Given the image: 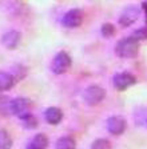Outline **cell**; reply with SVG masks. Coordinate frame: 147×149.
Segmentation results:
<instances>
[{"label":"cell","instance_id":"obj_4","mask_svg":"<svg viewBox=\"0 0 147 149\" xmlns=\"http://www.w3.org/2000/svg\"><path fill=\"white\" fill-rule=\"evenodd\" d=\"M106 97V91L99 85H91L83 92V99L88 105H96Z\"/></svg>","mask_w":147,"mask_h":149},{"label":"cell","instance_id":"obj_20","mask_svg":"<svg viewBox=\"0 0 147 149\" xmlns=\"http://www.w3.org/2000/svg\"><path fill=\"white\" fill-rule=\"evenodd\" d=\"M142 8L144 9V19H146V23H147V3L142 4Z\"/></svg>","mask_w":147,"mask_h":149},{"label":"cell","instance_id":"obj_17","mask_svg":"<svg viewBox=\"0 0 147 149\" xmlns=\"http://www.w3.org/2000/svg\"><path fill=\"white\" fill-rule=\"evenodd\" d=\"M91 149H111V144L106 139H98L92 143Z\"/></svg>","mask_w":147,"mask_h":149},{"label":"cell","instance_id":"obj_1","mask_svg":"<svg viewBox=\"0 0 147 149\" xmlns=\"http://www.w3.org/2000/svg\"><path fill=\"white\" fill-rule=\"evenodd\" d=\"M139 51V41L134 39L132 36L124 37L122 40H119V43L115 47V52L119 57L123 59H132L138 55Z\"/></svg>","mask_w":147,"mask_h":149},{"label":"cell","instance_id":"obj_7","mask_svg":"<svg viewBox=\"0 0 147 149\" xmlns=\"http://www.w3.org/2000/svg\"><path fill=\"white\" fill-rule=\"evenodd\" d=\"M139 15H141V9L138 8L136 6H130L122 12V15L119 17V23L123 27H128V25L134 24L136 22Z\"/></svg>","mask_w":147,"mask_h":149},{"label":"cell","instance_id":"obj_15","mask_svg":"<svg viewBox=\"0 0 147 149\" xmlns=\"http://www.w3.org/2000/svg\"><path fill=\"white\" fill-rule=\"evenodd\" d=\"M20 120H22L23 125H24L25 128H28V129H34V128L38 127V120H36V117H35L34 115H31V113L23 116Z\"/></svg>","mask_w":147,"mask_h":149},{"label":"cell","instance_id":"obj_10","mask_svg":"<svg viewBox=\"0 0 147 149\" xmlns=\"http://www.w3.org/2000/svg\"><path fill=\"white\" fill-rule=\"evenodd\" d=\"M44 117H46V121H47L48 124L58 125L63 118V112L59 108H56V107H51V108H48L46 111Z\"/></svg>","mask_w":147,"mask_h":149},{"label":"cell","instance_id":"obj_16","mask_svg":"<svg viewBox=\"0 0 147 149\" xmlns=\"http://www.w3.org/2000/svg\"><path fill=\"white\" fill-rule=\"evenodd\" d=\"M10 102L11 100L8 97L0 95V115H8L10 113Z\"/></svg>","mask_w":147,"mask_h":149},{"label":"cell","instance_id":"obj_6","mask_svg":"<svg viewBox=\"0 0 147 149\" xmlns=\"http://www.w3.org/2000/svg\"><path fill=\"white\" fill-rule=\"evenodd\" d=\"M84 15L80 9H70L62 19V24L67 28H76L83 23Z\"/></svg>","mask_w":147,"mask_h":149},{"label":"cell","instance_id":"obj_13","mask_svg":"<svg viewBox=\"0 0 147 149\" xmlns=\"http://www.w3.org/2000/svg\"><path fill=\"white\" fill-rule=\"evenodd\" d=\"M75 148H76V143L72 137L64 136L60 137L56 141V149H75Z\"/></svg>","mask_w":147,"mask_h":149},{"label":"cell","instance_id":"obj_8","mask_svg":"<svg viewBox=\"0 0 147 149\" xmlns=\"http://www.w3.org/2000/svg\"><path fill=\"white\" fill-rule=\"evenodd\" d=\"M126 120L120 116H113L107 120V130L114 136H119L126 130Z\"/></svg>","mask_w":147,"mask_h":149},{"label":"cell","instance_id":"obj_19","mask_svg":"<svg viewBox=\"0 0 147 149\" xmlns=\"http://www.w3.org/2000/svg\"><path fill=\"white\" fill-rule=\"evenodd\" d=\"M134 39H136L138 41L141 40H147V25H144V27H141L138 28L136 31L134 32Z\"/></svg>","mask_w":147,"mask_h":149},{"label":"cell","instance_id":"obj_9","mask_svg":"<svg viewBox=\"0 0 147 149\" xmlns=\"http://www.w3.org/2000/svg\"><path fill=\"white\" fill-rule=\"evenodd\" d=\"M1 43H3V45L6 47V48H8V49L16 48L20 43V32L15 31V29L6 32L4 36L1 37Z\"/></svg>","mask_w":147,"mask_h":149},{"label":"cell","instance_id":"obj_18","mask_svg":"<svg viewBox=\"0 0 147 149\" xmlns=\"http://www.w3.org/2000/svg\"><path fill=\"white\" fill-rule=\"evenodd\" d=\"M100 32H102V35H103L104 37H111L115 35V27H114L111 23H106V24L102 25Z\"/></svg>","mask_w":147,"mask_h":149},{"label":"cell","instance_id":"obj_2","mask_svg":"<svg viewBox=\"0 0 147 149\" xmlns=\"http://www.w3.org/2000/svg\"><path fill=\"white\" fill-rule=\"evenodd\" d=\"M72 64V60L67 52H59L55 57H53L52 63H51V69L55 74H63L70 69Z\"/></svg>","mask_w":147,"mask_h":149},{"label":"cell","instance_id":"obj_3","mask_svg":"<svg viewBox=\"0 0 147 149\" xmlns=\"http://www.w3.org/2000/svg\"><path fill=\"white\" fill-rule=\"evenodd\" d=\"M31 101L25 97H18V99L11 100L10 102V113L18 116L19 118H22L23 116L28 115L31 112Z\"/></svg>","mask_w":147,"mask_h":149},{"label":"cell","instance_id":"obj_14","mask_svg":"<svg viewBox=\"0 0 147 149\" xmlns=\"http://www.w3.org/2000/svg\"><path fill=\"white\" fill-rule=\"evenodd\" d=\"M12 148V139L10 133L4 129H0V149H11Z\"/></svg>","mask_w":147,"mask_h":149},{"label":"cell","instance_id":"obj_12","mask_svg":"<svg viewBox=\"0 0 147 149\" xmlns=\"http://www.w3.org/2000/svg\"><path fill=\"white\" fill-rule=\"evenodd\" d=\"M15 83H16V80L13 79V76L11 73L0 72V92L10 91L15 85Z\"/></svg>","mask_w":147,"mask_h":149},{"label":"cell","instance_id":"obj_5","mask_svg":"<svg viewBox=\"0 0 147 149\" xmlns=\"http://www.w3.org/2000/svg\"><path fill=\"white\" fill-rule=\"evenodd\" d=\"M113 83L116 91H126L136 83V79L130 72H120V73H116L114 76Z\"/></svg>","mask_w":147,"mask_h":149},{"label":"cell","instance_id":"obj_11","mask_svg":"<svg viewBox=\"0 0 147 149\" xmlns=\"http://www.w3.org/2000/svg\"><path fill=\"white\" fill-rule=\"evenodd\" d=\"M48 146V137L43 133H39L28 143L27 149H47Z\"/></svg>","mask_w":147,"mask_h":149}]
</instances>
